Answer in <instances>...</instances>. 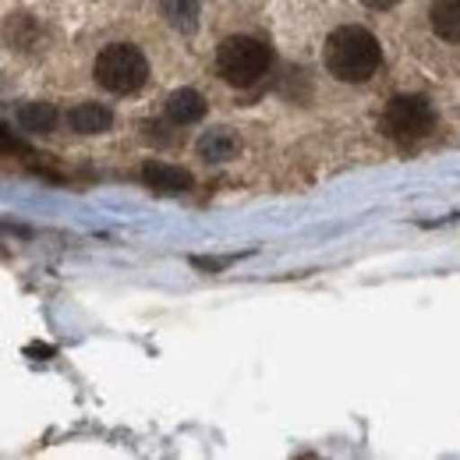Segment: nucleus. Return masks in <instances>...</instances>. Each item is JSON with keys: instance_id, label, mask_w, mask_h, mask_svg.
Masks as SVG:
<instances>
[{"instance_id": "obj_1", "label": "nucleus", "mask_w": 460, "mask_h": 460, "mask_svg": "<svg viewBox=\"0 0 460 460\" xmlns=\"http://www.w3.org/2000/svg\"><path fill=\"white\" fill-rule=\"evenodd\" d=\"M326 67L333 78L341 82H368L383 60V50L376 43L372 32L358 29V25H344L326 40Z\"/></svg>"}, {"instance_id": "obj_2", "label": "nucleus", "mask_w": 460, "mask_h": 460, "mask_svg": "<svg viewBox=\"0 0 460 460\" xmlns=\"http://www.w3.org/2000/svg\"><path fill=\"white\" fill-rule=\"evenodd\" d=\"M270 47L262 40H252V36H230L224 40V47L217 50V71L224 75V82L237 85V89H248L255 85L266 71H270Z\"/></svg>"}, {"instance_id": "obj_3", "label": "nucleus", "mask_w": 460, "mask_h": 460, "mask_svg": "<svg viewBox=\"0 0 460 460\" xmlns=\"http://www.w3.org/2000/svg\"><path fill=\"white\" fill-rule=\"evenodd\" d=\"M149 78V64L142 58L138 47L131 43H114V47H103V54L96 58V82L117 93V96H128V93H138Z\"/></svg>"}, {"instance_id": "obj_4", "label": "nucleus", "mask_w": 460, "mask_h": 460, "mask_svg": "<svg viewBox=\"0 0 460 460\" xmlns=\"http://www.w3.org/2000/svg\"><path fill=\"white\" fill-rule=\"evenodd\" d=\"M379 128H383L386 138H394L401 146H411V142H421L436 128V111L421 96H397L394 103H386Z\"/></svg>"}, {"instance_id": "obj_5", "label": "nucleus", "mask_w": 460, "mask_h": 460, "mask_svg": "<svg viewBox=\"0 0 460 460\" xmlns=\"http://www.w3.org/2000/svg\"><path fill=\"white\" fill-rule=\"evenodd\" d=\"M142 181L153 188V191H164V195H177V191H188L191 188V173L171 167V164H146L142 167Z\"/></svg>"}, {"instance_id": "obj_6", "label": "nucleus", "mask_w": 460, "mask_h": 460, "mask_svg": "<svg viewBox=\"0 0 460 460\" xmlns=\"http://www.w3.org/2000/svg\"><path fill=\"white\" fill-rule=\"evenodd\" d=\"M237 149H241V142H237V135L230 128H213V131H206L199 138V156L206 164H227V160L237 156Z\"/></svg>"}, {"instance_id": "obj_7", "label": "nucleus", "mask_w": 460, "mask_h": 460, "mask_svg": "<svg viewBox=\"0 0 460 460\" xmlns=\"http://www.w3.org/2000/svg\"><path fill=\"white\" fill-rule=\"evenodd\" d=\"M167 117L173 124H195V120L206 117V100L195 89H177L167 100Z\"/></svg>"}, {"instance_id": "obj_8", "label": "nucleus", "mask_w": 460, "mask_h": 460, "mask_svg": "<svg viewBox=\"0 0 460 460\" xmlns=\"http://www.w3.org/2000/svg\"><path fill=\"white\" fill-rule=\"evenodd\" d=\"M67 124L78 131V135H100L111 128V111L100 107V103H78L71 114H67Z\"/></svg>"}, {"instance_id": "obj_9", "label": "nucleus", "mask_w": 460, "mask_h": 460, "mask_svg": "<svg viewBox=\"0 0 460 460\" xmlns=\"http://www.w3.org/2000/svg\"><path fill=\"white\" fill-rule=\"evenodd\" d=\"M432 29L443 40L460 43V0H432Z\"/></svg>"}, {"instance_id": "obj_10", "label": "nucleus", "mask_w": 460, "mask_h": 460, "mask_svg": "<svg viewBox=\"0 0 460 460\" xmlns=\"http://www.w3.org/2000/svg\"><path fill=\"white\" fill-rule=\"evenodd\" d=\"M18 124L25 131H32V135H47L58 124V111L50 103H22L18 107Z\"/></svg>"}, {"instance_id": "obj_11", "label": "nucleus", "mask_w": 460, "mask_h": 460, "mask_svg": "<svg viewBox=\"0 0 460 460\" xmlns=\"http://www.w3.org/2000/svg\"><path fill=\"white\" fill-rule=\"evenodd\" d=\"M160 11L177 32H191L199 25V0H160Z\"/></svg>"}, {"instance_id": "obj_12", "label": "nucleus", "mask_w": 460, "mask_h": 460, "mask_svg": "<svg viewBox=\"0 0 460 460\" xmlns=\"http://www.w3.org/2000/svg\"><path fill=\"white\" fill-rule=\"evenodd\" d=\"M0 153H11V156H32V149H29L22 138H14L4 124H0Z\"/></svg>"}, {"instance_id": "obj_13", "label": "nucleus", "mask_w": 460, "mask_h": 460, "mask_svg": "<svg viewBox=\"0 0 460 460\" xmlns=\"http://www.w3.org/2000/svg\"><path fill=\"white\" fill-rule=\"evenodd\" d=\"M365 7H376V11H386V7H394L397 0H361Z\"/></svg>"}, {"instance_id": "obj_14", "label": "nucleus", "mask_w": 460, "mask_h": 460, "mask_svg": "<svg viewBox=\"0 0 460 460\" xmlns=\"http://www.w3.org/2000/svg\"><path fill=\"white\" fill-rule=\"evenodd\" d=\"M29 354H40V358H50V354H54V347H40V344H32V347H29Z\"/></svg>"}]
</instances>
